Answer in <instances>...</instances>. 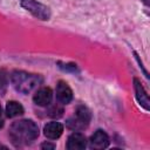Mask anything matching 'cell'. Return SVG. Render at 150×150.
<instances>
[{
    "label": "cell",
    "instance_id": "1",
    "mask_svg": "<svg viewBox=\"0 0 150 150\" xmlns=\"http://www.w3.org/2000/svg\"><path fill=\"white\" fill-rule=\"evenodd\" d=\"M8 135L15 146L29 145L38 138L39 128L32 120H20L11 125Z\"/></svg>",
    "mask_w": 150,
    "mask_h": 150
},
{
    "label": "cell",
    "instance_id": "2",
    "mask_svg": "<svg viewBox=\"0 0 150 150\" xmlns=\"http://www.w3.org/2000/svg\"><path fill=\"white\" fill-rule=\"evenodd\" d=\"M11 82L18 91L28 94L42 83V77L39 74L27 73L23 70H14L11 74Z\"/></svg>",
    "mask_w": 150,
    "mask_h": 150
},
{
    "label": "cell",
    "instance_id": "3",
    "mask_svg": "<svg viewBox=\"0 0 150 150\" xmlns=\"http://www.w3.org/2000/svg\"><path fill=\"white\" fill-rule=\"evenodd\" d=\"M91 120V114L86 105H79L75 109V116L67 121V127L71 130L84 129Z\"/></svg>",
    "mask_w": 150,
    "mask_h": 150
},
{
    "label": "cell",
    "instance_id": "4",
    "mask_svg": "<svg viewBox=\"0 0 150 150\" xmlns=\"http://www.w3.org/2000/svg\"><path fill=\"white\" fill-rule=\"evenodd\" d=\"M20 4L26 11L32 13V15H34L39 20H48L50 18L49 8L46 5L38 2L36 0H20Z\"/></svg>",
    "mask_w": 150,
    "mask_h": 150
},
{
    "label": "cell",
    "instance_id": "5",
    "mask_svg": "<svg viewBox=\"0 0 150 150\" xmlns=\"http://www.w3.org/2000/svg\"><path fill=\"white\" fill-rule=\"evenodd\" d=\"M53 100V91L48 87H42L36 90V93L33 96V101L36 105L40 107H47L52 103Z\"/></svg>",
    "mask_w": 150,
    "mask_h": 150
},
{
    "label": "cell",
    "instance_id": "6",
    "mask_svg": "<svg viewBox=\"0 0 150 150\" xmlns=\"http://www.w3.org/2000/svg\"><path fill=\"white\" fill-rule=\"evenodd\" d=\"M56 98L62 104H68L73 100V91L70 87L63 81H60L56 84Z\"/></svg>",
    "mask_w": 150,
    "mask_h": 150
},
{
    "label": "cell",
    "instance_id": "7",
    "mask_svg": "<svg viewBox=\"0 0 150 150\" xmlns=\"http://www.w3.org/2000/svg\"><path fill=\"white\" fill-rule=\"evenodd\" d=\"M109 145V137L103 130L95 131L90 137V148L91 149H105Z\"/></svg>",
    "mask_w": 150,
    "mask_h": 150
},
{
    "label": "cell",
    "instance_id": "8",
    "mask_svg": "<svg viewBox=\"0 0 150 150\" xmlns=\"http://www.w3.org/2000/svg\"><path fill=\"white\" fill-rule=\"evenodd\" d=\"M134 88H135V94H136V98H137L138 103L145 110H149V108H150L149 96H148L144 87L142 86V83H141V81L138 79H134Z\"/></svg>",
    "mask_w": 150,
    "mask_h": 150
},
{
    "label": "cell",
    "instance_id": "9",
    "mask_svg": "<svg viewBox=\"0 0 150 150\" xmlns=\"http://www.w3.org/2000/svg\"><path fill=\"white\" fill-rule=\"evenodd\" d=\"M87 146V139L84 135L80 132H73L67 141V149L68 150H82Z\"/></svg>",
    "mask_w": 150,
    "mask_h": 150
},
{
    "label": "cell",
    "instance_id": "10",
    "mask_svg": "<svg viewBox=\"0 0 150 150\" xmlns=\"http://www.w3.org/2000/svg\"><path fill=\"white\" fill-rule=\"evenodd\" d=\"M63 132V125L59 122H49L43 128V134L47 138L56 139L59 138Z\"/></svg>",
    "mask_w": 150,
    "mask_h": 150
},
{
    "label": "cell",
    "instance_id": "11",
    "mask_svg": "<svg viewBox=\"0 0 150 150\" xmlns=\"http://www.w3.org/2000/svg\"><path fill=\"white\" fill-rule=\"evenodd\" d=\"M6 114L8 117H16L23 114V107L16 101H8L6 104Z\"/></svg>",
    "mask_w": 150,
    "mask_h": 150
},
{
    "label": "cell",
    "instance_id": "12",
    "mask_svg": "<svg viewBox=\"0 0 150 150\" xmlns=\"http://www.w3.org/2000/svg\"><path fill=\"white\" fill-rule=\"evenodd\" d=\"M62 114H63V109H62V107H60L59 104H54V105L49 107L48 110H47V115L50 116V117H56V118H59V117L62 116Z\"/></svg>",
    "mask_w": 150,
    "mask_h": 150
},
{
    "label": "cell",
    "instance_id": "13",
    "mask_svg": "<svg viewBox=\"0 0 150 150\" xmlns=\"http://www.w3.org/2000/svg\"><path fill=\"white\" fill-rule=\"evenodd\" d=\"M8 84V77L5 69H0V95H4Z\"/></svg>",
    "mask_w": 150,
    "mask_h": 150
},
{
    "label": "cell",
    "instance_id": "14",
    "mask_svg": "<svg viewBox=\"0 0 150 150\" xmlns=\"http://www.w3.org/2000/svg\"><path fill=\"white\" fill-rule=\"evenodd\" d=\"M66 67H62L64 70H71V71H75L76 70V64L74 63H69V64H64Z\"/></svg>",
    "mask_w": 150,
    "mask_h": 150
},
{
    "label": "cell",
    "instance_id": "15",
    "mask_svg": "<svg viewBox=\"0 0 150 150\" xmlns=\"http://www.w3.org/2000/svg\"><path fill=\"white\" fill-rule=\"evenodd\" d=\"M41 149H55V144H50V143H43L41 144Z\"/></svg>",
    "mask_w": 150,
    "mask_h": 150
},
{
    "label": "cell",
    "instance_id": "16",
    "mask_svg": "<svg viewBox=\"0 0 150 150\" xmlns=\"http://www.w3.org/2000/svg\"><path fill=\"white\" fill-rule=\"evenodd\" d=\"M4 125V121H2V118H1V105H0V128Z\"/></svg>",
    "mask_w": 150,
    "mask_h": 150
},
{
    "label": "cell",
    "instance_id": "17",
    "mask_svg": "<svg viewBox=\"0 0 150 150\" xmlns=\"http://www.w3.org/2000/svg\"><path fill=\"white\" fill-rule=\"evenodd\" d=\"M0 148H5V146H4V145H1V144H0Z\"/></svg>",
    "mask_w": 150,
    "mask_h": 150
}]
</instances>
